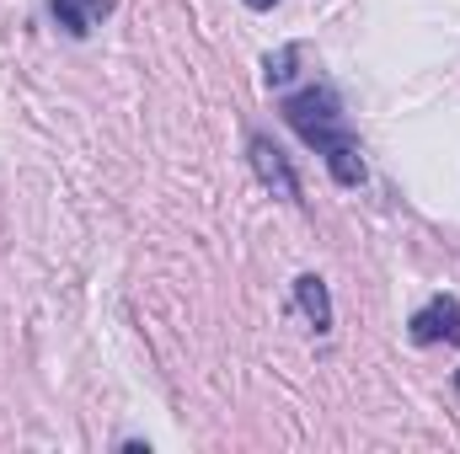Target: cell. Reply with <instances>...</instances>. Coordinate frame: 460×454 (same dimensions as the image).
<instances>
[{"mask_svg":"<svg viewBox=\"0 0 460 454\" xmlns=\"http://www.w3.org/2000/svg\"><path fill=\"white\" fill-rule=\"evenodd\" d=\"M284 118L295 123V134H300L305 144H316V150L327 155V166H332V177H338L343 188L364 182V161H358V150H353V139H348L343 108H338V97H332L327 86H311V92L289 97V102H284Z\"/></svg>","mask_w":460,"mask_h":454,"instance_id":"6da1fadb","label":"cell"},{"mask_svg":"<svg viewBox=\"0 0 460 454\" xmlns=\"http://www.w3.org/2000/svg\"><path fill=\"white\" fill-rule=\"evenodd\" d=\"M412 337L418 342H460V305L456 300H434V305H423L418 316H412Z\"/></svg>","mask_w":460,"mask_h":454,"instance_id":"7a4b0ae2","label":"cell"},{"mask_svg":"<svg viewBox=\"0 0 460 454\" xmlns=\"http://www.w3.org/2000/svg\"><path fill=\"white\" fill-rule=\"evenodd\" d=\"M102 16H108V0H54V22H59L70 38H86Z\"/></svg>","mask_w":460,"mask_h":454,"instance_id":"3957f363","label":"cell"},{"mask_svg":"<svg viewBox=\"0 0 460 454\" xmlns=\"http://www.w3.org/2000/svg\"><path fill=\"white\" fill-rule=\"evenodd\" d=\"M252 155H257L262 177H268V182H279V193H284V198H295V193H300V188H295V177H289V166L279 161V150H273L268 139H257V144H252Z\"/></svg>","mask_w":460,"mask_h":454,"instance_id":"277c9868","label":"cell"},{"mask_svg":"<svg viewBox=\"0 0 460 454\" xmlns=\"http://www.w3.org/2000/svg\"><path fill=\"white\" fill-rule=\"evenodd\" d=\"M295 289H300V305L311 310L316 332H327V327H332V305H327V289H322V278H300Z\"/></svg>","mask_w":460,"mask_h":454,"instance_id":"5b68a950","label":"cell"},{"mask_svg":"<svg viewBox=\"0 0 460 454\" xmlns=\"http://www.w3.org/2000/svg\"><path fill=\"white\" fill-rule=\"evenodd\" d=\"M289 65H295V48H284L279 59H268V81H273V86H284V81H289Z\"/></svg>","mask_w":460,"mask_h":454,"instance_id":"8992f818","label":"cell"},{"mask_svg":"<svg viewBox=\"0 0 460 454\" xmlns=\"http://www.w3.org/2000/svg\"><path fill=\"white\" fill-rule=\"evenodd\" d=\"M246 5H252V11H268V5H273V0H246Z\"/></svg>","mask_w":460,"mask_h":454,"instance_id":"52a82bcc","label":"cell"},{"mask_svg":"<svg viewBox=\"0 0 460 454\" xmlns=\"http://www.w3.org/2000/svg\"><path fill=\"white\" fill-rule=\"evenodd\" d=\"M456 385H460V374H456Z\"/></svg>","mask_w":460,"mask_h":454,"instance_id":"ba28073f","label":"cell"}]
</instances>
